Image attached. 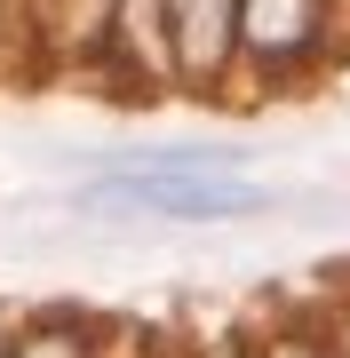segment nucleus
<instances>
[{
	"label": "nucleus",
	"mask_w": 350,
	"mask_h": 358,
	"mask_svg": "<svg viewBox=\"0 0 350 358\" xmlns=\"http://www.w3.org/2000/svg\"><path fill=\"white\" fill-rule=\"evenodd\" d=\"M311 32V0H247V40L255 48H295Z\"/></svg>",
	"instance_id": "3"
},
{
	"label": "nucleus",
	"mask_w": 350,
	"mask_h": 358,
	"mask_svg": "<svg viewBox=\"0 0 350 358\" xmlns=\"http://www.w3.org/2000/svg\"><path fill=\"white\" fill-rule=\"evenodd\" d=\"M88 207H136V215H175V223H215V215H255L271 207L263 183L223 176L215 159H128L88 183Z\"/></svg>",
	"instance_id": "1"
},
{
	"label": "nucleus",
	"mask_w": 350,
	"mask_h": 358,
	"mask_svg": "<svg viewBox=\"0 0 350 358\" xmlns=\"http://www.w3.org/2000/svg\"><path fill=\"white\" fill-rule=\"evenodd\" d=\"M271 358H326V350H311V343H279Z\"/></svg>",
	"instance_id": "4"
},
{
	"label": "nucleus",
	"mask_w": 350,
	"mask_h": 358,
	"mask_svg": "<svg viewBox=\"0 0 350 358\" xmlns=\"http://www.w3.org/2000/svg\"><path fill=\"white\" fill-rule=\"evenodd\" d=\"M175 8V48L191 72H207L223 56V32H231V0H168Z\"/></svg>",
	"instance_id": "2"
}]
</instances>
